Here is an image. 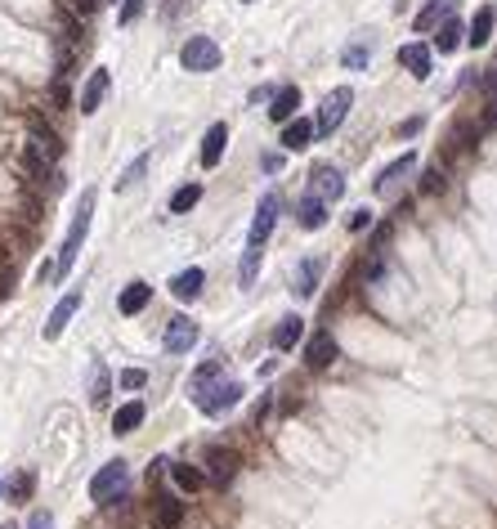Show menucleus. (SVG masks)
I'll return each instance as SVG.
<instances>
[{
	"instance_id": "19",
	"label": "nucleus",
	"mask_w": 497,
	"mask_h": 529,
	"mask_svg": "<svg viewBox=\"0 0 497 529\" xmlns=\"http://www.w3.org/2000/svg\"><path fill=\"white\" fill-rule=\"evenodd\" d=\"M412 162H417V153H403V157H394V162H390V166L377 175V193H381V197H390V193H394V184H399V180L412 171Z\"/></svg>"
},
{
	"instance_id": "11",
	"label": "nucleus",
	"mask_w": 497,
	"mask_h": 529,
	"mask_svg": "<svg viewBox=\"0 0 497 529\" xmlns=\"http://www.w3.org/2000/svg\"><path fill=\"white\" fill-rule=\"evenodd\" d=\"M310 180H314V197H323V203H336V197L345 193V175H340L336 166H327V162H323V166H314V175H310Z\"/></svg>"
},
{
	"instance_id": "40",
	"label": "nucleus",
	"mask_w": 497,
	"mask_h": 529,
	"mask_svg": "<svg viewBox=\"0 0 497 529\" xmlns=\"http://www.w3.org/2000/svg\"><path fill=\"white\" fill-rule=\"evenodd\" d=\"M144 381H149V372H144V368H126V372H121V386H126V390H139Z\"/></svg>"
},
{
	"instance_id": "12",
	"label": "nucleus",
	"mask_w": 497,
	"mask_h": 529,
	"mask_svg": "<svg viewBox=\"0 0 497 529\" xmlns=\"http://www.w3.org/2000/svg\"><path fill=\"white\" fill-rule=\"evenodd\" d=\"M225 144H229V126L225 121H216L202 135V166L210 171V166H220V157H225Z\"/></svg>"
},
{
	"instance_id": "34",
	"label": "nucleus",
	"mask_w": 497,
	"mask_h": 529,
	"mask_svg": "<svg viewBox=\"0 0 497 529\" xmlns=\"http://www.w3.org/2000/svg\"><path fill=\"white\" fill-rule=\"evenodd\" d=\"M23 166H27V175H36V180H45V175H50V157H41L32 144L23 149Z\"/></svg>"
},
{
	"instance_id": "26",
	"label": "nucleus",
	"mask_w": 497,
	"mask_h": 529,
	"mask_svg": "<svg viewBox=\"0 0 497 529\" xmlns=\"http://www.w3.org/2000/svg\"><path fill=\"white\" fill-rule=\"evenodd\" d=\"M493 19H497V14H493L488 5H484V10L470 19V27H466V41H470L475 50H479V45H488V36H493Z\"/></svg>"
},
{
	"instance_id": "35",
	"label": "nucleus",
	"mask_w": 497,
	"mask_h": 529,
	"mask_svg": "<svg viewBox=\"0 0 497 529\" xmlns=\"http://www.w3.org/2000/svg\"><path fill=\"white\" fill-rule=\"evenodd\" d=\"M144 171H149V153H144V157H134V162L126 166V175L117 180V193H126L130 184H139V175H144Z\"/></svg>"
},
{
	"instance_id": "25",
	"label": "nucleus",
	"mask_w": 497,
	"mask_h": 529,
	"mask_svg": "<svg viewBox=\"0 0 497 529\" xmlns=\"http://www.w3.org/2000/svg\"><path fill=\"white\" fill-rule=\"evenodd\" d=\"M368 58H372V41L359 32V36H354L349 45H345V54H340V63H345V68H354V73H359V68H368Z\"/></svg>"
},
{
	"instance_id": "28",
	"label": "nucleus",
	"mask_w": 497,
	"mask_h": 529,
	"mask_svg": "<svg viewBox=\"0 0 497 529\" xmlns=\"http://www.w3.org/2000/svg\"><path fill=\"white\" fill-rule=\"evenodd\" d=\"M453 5H457V0H431V5L417 14V32H431L440 23V14H453Z\"/></svg>"
},
{
	"instance_id": "6",
	"label": "nucleus",
	"mask_w": 497,
	"mask_h": 529,
	"mask_svg": "<svg viewBox=\"0 0 497 529\" xmlns=\"http://www.w3.org/2000/svg\"><path fill=\"white\" fill-rule=\"evenodd\" d=\"M349 104H354V90H349V86H336V90H332V95L323 99V108H318V121H314V130H323V135H332V130H340V121H345Z\"/></svg>"
},
{
	"instance_id": "32",
	"label": "nucleus",
	"mask_w": 497,
	"mask_h": 529,
	"mask_svg": "<svg viewBox=\"0 0 497 529\" xmlns=\"http://www.w3.org/2000/svg\"><path fill=\"white\" fill-rule=\"evenodd\" d=\"M260 256H264V247H251V242H247V256H242V270H238L242 288H251V283H256V274H260Z\"/></svg>"
},
{
	"instance_id": "38",
	"label": "nucleus",
	"mask_w": 497,
	"mask_h": 529,
	"mask_svg": "<svg viewBox=\"0 0 497 529\" xmlns=\"http://www.w3.org/2000/svg\"><path fill=\"white\" fill-rule=\"evenodd\" d=\"M440 188H444V171H440V166H431V171L421 175V193H440Z\"/></svg>"
},
{
	"instance_id": "2",
	"label": "nucleus",
	"mask_w": 497,
	"mask_h": 529,
	"mask_svg": "<svg viewBox=\"0 0 497 529\" xmlns=\"http://www.w3.org/2000/svg\"><path fill=\"white\" fill-rule=\"evenodd\" d=\"M193 400H197V409L206 413V418H220L225 409H233L238 400H242V386L233 381V377H216V381H206L202 390H193Z\"/></svg>"
},
{
	"instance_id": "36",
	"label": "nucleus",
	"mask_w": 497,
	"mask_h": 529,
	"mask_svg": "<svg viewBox=\"0 0 497 529\" xmlns=\"http://www.w3.org/2000/svg\"><path fill=\"white\" fill-rule=\"evenodd\" d=\"M220 372H225V364H216V359H210V364H202V368L193 372V381H188V390H202L206 381H216Z\"/></svg>"
},
{
	"instance_id": "15",
	"label": "nucleus",
	"mask_w": 497,
	"mask_h": 529,
	"mask_svg": "<svg viewBox=\"0 0 497 529\" xmlns=\"http://www.w3.org/2000/svg\"><path fill=\"white\" fill-rule=\"evenodd\" d=\"M336 355H340V350H336L332 333H318V337H314V341L305 346V364H310L314 372H323L327 364H336Z\"/></svg>"
},
{
	"instance_id": "7",
	"label": "nucleus",
	"mask_w": 497,
	"mask_h": 529,
	"mask_svg": "<svg viewBox=\"0 0 497 529\" xmlns=\"http://www.w3.org/2000/svg\"><path fill=\"white\" fill-rule=\"evenodd\" d=\"M27 144H32L41 157H50V162H58V153H63V140L54 135V126H50L41 112H27Z\"/></svg>"
},
{
	"instance_id": "33",
	"label": "nucleus",
	"mask_w": 497,
	"mask_h": 529,
	"mask_svg": "<svg viewBox=\"0 0 497 529\" xmlns=\"http://www.w3.org/2000/svg\"><path fill=\"white\" fill-rule=\"evenodd\" d=\"M296 292H301V296H314V292H318V264H314V260H305L301 270H296Z\"/></svg>"
},
{
	"instance_id": "39",
	"label": "nucleus",
	"mask_w": 497,
	"mask_h": 529,
	"mask_svg": "<svg viewBox=\"0 0 497 529\" xmlns=\"http://www.w3.org/2000/svg\"><path fill=\"white\" fill-rule=\"evenodd\" d=\"M32 485H36V480H32L27 472H23V476H14V485H10V498H14V502H23V498L32 494Z\"/></svg>"
},
{
	"instance_id": "37",
	"label": "nucleus",
	"mask_w": 497,
	"mask_h": 529,
	"mask_svg": "<svg viewBox=\"0 0 497 529\" xmlns=\"http://www.w3.org/2000/svg\"><path fill=\"white\" fill-rule=\"evenodd\" d=\"M139 14H144V0H126V5H121V14H117V23H121V27H130Z\"/></svg>"
},
{
	"instance_id": "31",
	"label": "nucleus",
	"mask_w": 497,
	"mask_h": 529,
	"mask_svg": "<svg viewBox=\"0 0 497 529\" xmlns=\"http://www.w3.org/2000/svg\"><path fill=\"white\" fill-rule=\"evenodd\" d=\"M171 476H175V485H180L184 494H197V489L206 485V476H202L197 467H184V462H180V467H171Z\"/></svg>"
},
{
	"instance_id": "17",
	"label": "nucleus",
	"mask_w": 497,
	"mask_h": 529,
	"mask_svg": "<svg viewBox=\"0 0 497 529\" xmlns=\"http://www.w3.org/2000/svg\"><path fill=\"white\" fill-rule=\"evenodd\" d=\"M149 301H153V288L134 279V283H126V288H121V296H117V310L130 318V314H139V310H144Z\"/></svg>"
},
{
	"instance_id": "1",
	"label": "nucleus",
	"mask_w": 497,
	"mask_h": 529,
	"mask_svg": "<svg viewBox=\"0 0 497 529\" xmlns=\"http://www.w3.org/2000/svg\"><path fill=\"white\" fill-rule=\"evenodd\" d=\"M90 216H95V188L81 193V203H77V216H73V229H67L63 247H58V264H54V279H67L73 274V264H77V251L90 234Z\"/></svg>"
},
{
	"instance_id": "10",
	"label": "nucleus",
	"mask_w": 497,
	"mask_h": 529,
	"mask_svg": "<svg viewBox=\"0 0 497 529\" xmlns=\"http://www.w3.org/2000/svg\"><path fill=\"white\" fill-rule=\"evenodd\" d=\"M77 310H81V292H67V296L50 310V318H45V341H58V337H63V327L73 323Z\"/></svg>"
},
{
	"instance_id": "21",
	"label": "nucleus",
	"mask_w": 497,
	"mask_h": 529,
	"mask_svg": "<svg viewBox=\"0 0 497 529\" xmlns=\"http://www.w3.org/2000/svg\"><path fill=\"white\" fill-rule=\"evenodd\" d=\"M301 333H305V318H301V314H287V318L273 327V350H292V346L301 341Z\"/></svg>"
},
{
	"instance_id": "27",
	"label": "nucleus",
	"mask_w": 497,
	"mask_h": 529,
	"mask_svg": "<svg viewBox=\"0 0 497 529\" xmlns=\"http://www.w3.org/2000/svg\"><path fill=\"white\" fill-rule=\"evenodd\" d=\"M462 41H466V32H462V23H453V19H444V23H440V36H435V50H440V54H453V50H457Z\"/></svg>"
},
{
	"instance_id": "41",
	"label": "nucleus",
	"mask_w": 497,
	"mask_h": 529,
	"mask_svg": "<svg viewBox=\"0 0 497 529\" xmlns=\"http://www.w3.org/2000/svg\"><path fill=\"white\" fill-rule=\"evenodd\" d=\"M368 225H372V211H368V207L349 211V229H354V234H359V229H368Z\"/></svg>"
},
{
	"instance_id": "8",
	"label": "nucleus",
	"mask_w": 497,
	"mask_h": 529,
	"mask_svg": "<svg viewBox=\"0 0 497 529\" xmlns=\"http://www.w3.org/2000/svg\"><path fill=\"white\" fill-rule=\"evenodd\" d=\"M278 207H282L278 193H264V197H260L256 220H251V238H247L251 247H264V242H269V234H273V225H278Z\"/></svg>"
},
{
	"instance_id": "14",
	"label": "nucleus",
	"mask_w": 497,
	"mask_h": 529,
	"mask_svg": "<svg viewBox=\"0 0 497 529\" xmlns=\"http://www.w3.org/2000/svg\"><path fill=\"white\" fill-rule=\"evenodd\" d=\"M108 86H112L108 68H95V73H90V81H86V90H81V112H86V117H90V112H99V104H103Z\"/></svg>"
},
{
	"instance_id": "24",
	"label": "nucleus",
	"mask_w": 497,
	"mask_h": 529,
	"mask_svg": "<svg viewBox=\"0 0 497 529\" xmlns=\"http://www.w3.org/2000/svg\"><path fill=\"white\" fill-rule=\"evenodd\" d=\"M139 422H144V400H130V404H121V409L112 413V431H117V435H130Z\"/></svg>"
},
{
	"instance_id": "29",
	"label": "nucleus",
	"mask_w": 497,
	"mask_h": 529,
	"mask_svg": "<svg viewBox=\"0 0 497 529\" xmlns=\"http://www.w3.org/2000/svg\"><path fill=\"white\" fill-rule=\"evenodd\" d=\"M108 386H112V381H108V368L95 364V368H90V404H95V409L108 404Z\"/></svg>"
},
{
	"instance_id": "4",
	"label": "nucleus",
	"mask_w": 497,
	"mask_h": 529,
	"mask_svg": "<svg viewBox=\"0 0 497 529\" xmlns=\"http://www.w3.org/2000/svg\"><path fill=\"white\" fill-rule=\"evenodd\" d=\"M126 485H130V467H126L121 457H112L108 467H99V476L90 480V498L95 502H112V498L126 494Z\"/></svg>"
},
{
	"instance_id": "30",
	"label": "nucleus",
	"mask_w": 497,
	"mask_h": 529,
	"mask_svg": "<svg viewBox=\"0 0 497 529\" xmlns=\"http://www.w3.org/2000/svg\"><path fill=\"white\" fill-rule=\"evenodd\" d=\"M202 203V184H184L175 197H171V216H184V211H193Z\"/></svg>"
},
{
	"instance_id": "23",
	"label": "nucleus",
	"mask_w": 497,
	"mask_h": 529,
	"mask_svg": "<svg viewBox=\"0 0 497 529\" xmlns=\"http://www.w3.org/2000/svg\"><path fill=\"white\" fill-rule=\"evenodd\" d=\"M296 108H301V90H296V86H282V90L273 95L269 117H273V121H292V117H296Z\"/></svg>"
},
{
	"instance_id": "42",
	"label": "nucleus",
	"mask_w": 497,
	"mask_h": 529,
	"mask_svg": "<svg viewBox=\"0 0 497 529\" xmlns=\"http://www.w3.org/2000/svg\"><path fill=\"white\" fill-rule=\"evenodd\" d=\"M188 5H193V0H166V5H162V19H180Z\"/></svg>"
},
{
	"instance_id": "16",
	"label": "nucleus",
	"mask_w": 497,
	"mask_h": 529,
	"mask_svg": "<svg viewBox=\"0 0 497 529\" xmlns=\"http://www.w3.org/2000/svg\"><path fill=\"white\" fill-rule=\"evenodd\" d=\"M399 63H403V68H408L417 81H425V77H431V50H425L421 41L403 45V50H399Z\"/></svg>"
},
{
	"instance_id": "46",
	"label": "nucleus",
	"mask_w": 497,
	"mask_h": 529,
	"mask_svg": "<svg viewBox=\"0 0 497 529\" xmlns=\"http://www.w3.org/2000/svg\"><path fill=\"white\" fill-rule=\"evenodd\" d=\"M73 10H77V14H95L99 0H73Z\"/></svg>"
},
{
	"instance_id": "48",
	"label": "nucleus",
	"mask_w": 497,
	"mask_h": 529,
	"mask_svg": "<svg viewBox=\"0 0 497 529\" xmlns=\"http://www.w3.org/2000/svg\"><path fill=\"white\" fill-rule=\"evenodd\" d=\"M0 529H14V525H0Z\"/></svg>"
},
{
	"instance_id": "44",
	"label": "nucleus",
	"mask_w": 497,
	"mask_h": 529,
	"mask_svg": "<svg viewBox=\"0 0 497 529\" xmlns=\"http://www.w3.org/2000/svg\"><path fill=\"white\" fill-rule=\"evenodd\" d=\"M27 529H54V520H50V511H32V520H27Z\"/></svg>"
},
{
	"instance_id": "20",
	"label": "nucleus",
	"mask_w": 497,
	"mask_h": 529,
	"mask_svg": "<svg viewBox=\"0 0 497 529\" xmlns=\"http://www.w3.org/2000/svg\"><path fill=\"white\" fill-rule=\"evenodd\" d=\"M180 520H184V502H175L171 494H162L153 502V525L157 529H180Z\"/></svg>"
},
{
	"instance_id": "9",
	"label": "nucleus",
	"mask_w": 497,
	"mask_h": 529,
	"mask_svg": "<svg viewBox=\"0 0 497 529\" xmlns=\"http://www.w3.org/2000/svg\"><path fill=\"white\" fill-rule=\"evenodd\" d=\"M193 346H197V323H193L188 314L171 318V323H166V350H171V355H188Z\"/></svg>"
},
{
	"instance_id": "18",
	"label": "nucleus",
	"mask_w": 497,
	"mask_h": 529,
	"mask_svg": "<svg viewBox=\"0 0 497 529\" xmlns=\"http://www.w3.org/2000/svg\"><path fill=\"white\" fill-rule=\"evenodd\" d=\"M202 283H206V274L193 264V270H184V274L171 279V296H175V301H197V296H202Z\"/></svg>"
},
{
	"instance_id": "47",
	"label": "nucleus",
	"mask_w": 497,
	"mask_h": 529,
	"mask_svg": "<svg viewBox=\"0 0 497 529\" xmlns=\"http://www.w3.org/2000/svg\"><path fill=\"white\" fill-rule=\"evenodd\" d=\"M242 5H256V0H242Z\"/></svg>"
},
{
	"instance_id": "3",
	"label": "nucleus",
	"mask_w": 497,
	"mask_h": 529,
	"mask_svg": "<svg viewBox=\"0 0 497 529\" xmlns=\"http://www.w3.org/2000/svg\"><path fill=\"white\" fill-rule=\"evenodd\" d=\"M220 58H225V54H220V45L210 41V36H188L184 50H180V63H184L188 73H216Z\"/></svg>"
},
{
	"instance_id": "43",
	"label": "nucleus",
	"mask_w": 497,
	"mask_h": 529,
	"mask_svg": "<svg viewBox=\"0 0 497 529\" xmlns=\"http://www.w3.org/2000/svg\"><path fill=\"white\" fill-rule=\"evenodd\" d=\"M479 95H488V99H497V68L479 77Z\"/></svg>"
},
{
	"instance_id": "13",
	"label": "nucleus",
	"mask_w": 497,
	"mask_h": 529,
	"mask_svg": "<svg viewBox=\"0 0 497 529\" xmlns=\"http://www.w3.org/2000/svg\"><path fill=\"white\" fill-rule=\"evenodd\" d=\"M296 225H301V229H310V234L327 225V203H323V197H314V193H305V197H301V207H296Z\"/></svg>"
},
{
	"instance_id": "5",
	"label": "nucleus",
	"mask_w": 497,
	"mask_h": 529,
	"mask_svg": "<svg viewBox=\"0 0 497 529\" xmlns=\"http://www.w3.org/2000/svg\"><path fill=\"white\" fill-rule=\"evenodd\" d=\"M238 467H242V457L233 453V448H225V444H216V448H206V480L210 485H233V476H238Z\"/></svg>"
},
{
	"instance_id": "22",
	"label": "nucleus",
	"mask_w": 497,
	"mask_h": 529,
	"mask_svg": "<svg viewBox=\"0 0 497 529\" xmlns=\"http://www.w3.org/2000/svg\"><path fill=\"white\" fill-rule=\"evenodd\" d=\"M310 140H314V121H305V117L287 121V130H282V149H287V153H301Z\"/></svg>"
},
{
	"instance_id": "45",
	"label": "nucleus",
	"mask_w": 497,
	"mask_h": 529,
	"mask_svg": "<svg viewBox=\"0 0 497 529\" xmlns=\"http://www.w3.org/2000/svg\"><path fill=\"white\" fill-rule=\"evenodd\" d=\"M417 130H421V117H408V121L399 126V140H403V135L412 140V135H417Z\"/></svg>"
}]
</instances>
